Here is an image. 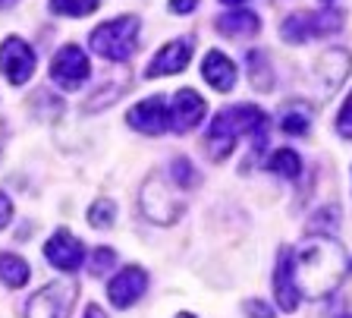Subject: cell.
Masks as SVG:
<instances>
[{
  "label": "cell",
  "mask_w": 352,
  "mask_h": 318,
  "mask_svg": "<svg viewBox=\"0 0 352 318\" xmlns=\"http://www.w3.org/2000/svg\"><path fill=\"white\" fill-rule=\"evenodd\" d=\"M29 277H32V271H29V262L25 259H19L13 252H3V255H0V281L7 284V287L19 290V287H25Z\"/></svg>",
  "instance_id": "obj_18"
},
{
  "label": "cell",
  "mask_w": 352,
  "mask_h": 318,
  "mask_svg": "<svg viewBox=\"0 0 352 318\" xmlns=\"http://www.w3.org/2000/svg\"><path fill=\"white\" fill-rule=\"evenodd\" d=\"M126 123L145 136H161L170 129V104L161 95L145 98V101H139L126 114Z\"/></svg>",
  "instance_id": "obj_9"
},
{
  "label": "cell",
  "mask_w": 352,
  "mask_h": 318,
  "mask_svg": "<svg viewBox=\"0 0 352 318\" xmlns=\"http://www.w3.org/2000/svg\"><path fill=\"white\" fill-rule=\"evenodd\" d=\"M192 60V38H176L170 45H164L161 51L151 57L148 63V79H161V76H170V73H183L189 67Z\"/></svg>",
  "instance_id": "obj_12"
},
{
  "label": "cell",
  "mask_w": 352,
  "mask_h": 318,
  "mask_svg": "<svg viewBox=\"0 0 352 318\" xmlns=\"http://www.w3.org/2000/svg\"><path fill=\"white\" fill-rule=\"evenodd\" d=\"M293 249H280L277 252V265H274V296L277 306L283 312H296L299 309V290H296V277H293Z\"/></svg>",
  "instance_id": "obj_13"
},
{
  "label": "cell",
  "mask_w": 352,
  "mask_h": 318,
  "mask_svg": "<svg viewBox=\"0 0 352 318\" xmlns=\"http://www.w3.org/2000/svg\"><path fill=\"white\" fill-rule=\"evenodd\" d=\"M85 318H107V315H104V309H101V306H95V303H91V306H88V309H85Z\"/></svg>",
  "instance_id": "obj_31"
},
{
  "label": "cell",
  "mask_w": 352,
  "mask_h": 318,
  "mask_svg": "<svg viewBox=\"0 0 352 318\" xmlns=\"http://www.w3.org/2000/svg\"><path fill=\"white\" fill-rule=\"evenodd\" d=\"M261 29L258 25V16L249 13V10H233V13L217 16V32L227 38H249Z\"/></svg>",
  "instance_id": "obj_17"
},
{
  "label": "cell",
  "mask_w": 352,
  "mask_h": 318,
  "mask_svg": "<svg viewBox=\"0 0 352 318\" xmlns=\"http://www.w3.org/2000/svg\"><path fill=\"white\" fill-rule=\"evenodd\" d=\"M337 133L343 136V139H352V95L346 98L340 114H337Z\"/></svg>",
  "instance_id": "obj_26"
},
{
  "label": "cell",
  "mask_w": 352,
  "mask_h": 318,
  "mask_svg": "<svg viewBox=\"0 0 352 318\" xmlns=\"http://www.w3.org/2000/svg\"><path fill=\"white\" fill-rule=\"evenodd\" d=\"M101 0H51V13L57 16H88L95 13Z\"/></svg>",
  "instance_id": "obj_22"
},
{
  "label": "cell",
  "mask_w": 352,
  "mask_h": 318,
  "mask_svg": "<svg viewBox=\"0 0 352 318\" xmlns=\"http://www.w3.org/2000/svg\"><path fill=\"white\" fill-rule=\"evenodd\" d=\"M16 0H0V10H7V7H13Z\"/></svg>",
  "instance_id": "obj_32"
},
{
  "label": "cell",
  "mask_w": 352,
  "mask_h": 318,
  "mask_svg": "<svg viewBox=\"0 0 352 318\" xmlns=\"http://www.w3.org/2000/svg\"><path fill=\"white\" fill-rule=\"evenodd\" d=\"M239 136H249L252 139V155L245 161V167H249V164L258 161L264 142H267V114L261 107H255V104H233V107L217 111L214 123L208 126V133H205L208 158L211 161H227L233 155Z\"/></svg>",
  "instance_id": "obj_2"
},
{
  "label": "cell",
  "mask_w": 352,
  "mask_h": 318,
  "mask_svg": "<svg viewBox=\"0 0 352 318\" xmlns=\"http://www.w3.org/2000/svg\"><path fill=\"white\" fill-rule=\"evenodd\" d=\"M343 318H352V315H343Z\"/></svg>",
  "instance_id": "obj_35"
},
{
  "label": "cell",
  "mask_w": 352,
  "mask_h": 318,
  "mask_svg": "<svg viewBox=\"0 0 352 318\" xmlns=\"http://www.w3.org/2000/svg\"><path fill=\"white\" fill-rule=\"evenodd\" d=\"M88 45H91V51L98 57L123 63V60L132 57V51L139 45V19L135 16H120V19L101 23L88 35Z\"/></svg>",
  "instance_id": "obj_3"
},
{
  "label": "cell",
  "mask_w": 352,
  "mask_h": 318,
  "mask_svg": "<svg viewBox=\"0 0 352 318\" xmlns=\"http://www.w3.org/2000/svg\"><path fill=\"white\" fill-rule=\"evenodd\" d=\"M220 3H242V0H220Z\"/></svg>",
  "instance_id": "obj_34"
},
{
  "label": "cell",
  "mask_w": 352,
  "mask_h": 318,
  "mask_svg": "<svg viewBox=\"0 0 352 318\" xmlns=\"http://www.w3.org/2000/svg\"><path fill=\"white\" fill-rule=\"evenodd\" d=\"M343 29V13L340 10H318V13H293L280 25V35L289 45H302L311 38H324Z\"/></svg>",
  "instance_id": "obj_5"
},
{
  "label": "cell",
  "mask_w": 352,
  "mask_h": 318,
  "mask_svg": "<svg viewBox=\"0 0 352 318\" xmlns=\"http://www.w3.org/2000/svg\"><path fill=\"white\" fill-rule=\"evenodd\" d=\"M142 211L151 218L154 224H173L176 218L183 215V202L173 195L164 180L151 177L145 186H142Z\"/></svg>",
  "instance_id": "obj_7"
},
{
  "label": "cell",
  "mask_w": 352,
  "mask_h": 318,
  "mask_svg": "<svg viewBox=\"0 0 352 318\" xmlns=\"http://www.w3.org/2000/svg\"><path fill=\"white\" fill-rule=\"evenodd\" d=\"M198 7V0H170V10L173 13H192Z\"/></svg>",
  "instance_id": "obj_30"
},
{
  "label": "cell",
  "mask_w": 352,
  "mask_h": 318,
  "mask_svg": "<svg viewBox=\"0 0 352 318\" xmlns=\"http://www.w3.org/2000/svg\"><path fill=\"white\" fill-rule=\"evenodd\" d=\"M245 315L249 318H274V309L267 303H261V299H252V303H245Z\"/></svg>",
  "instance_id": "obj_28"
},
{
  "label": "cell",
  "mask_w": 352,
  "mask_h": 318,
  "mask_svg": "<svg viewBox=\"0 0 352 318\" xmlns=\"http://www.w3.org/2000/svg\"><path fill=\"white\" fill-rule=\"evenodd\" d=\"M245 63H249V79L258 92H271L274 89V76H271V63L261 51H249L245 54Z\"/></svg>",
  "instance_id": "obj_19"
},
{
  "label": "cell",
  "mask_w": 352,
  "mask_h": 318,
  "mask_svg": "<svg viewBox=\"0 0 352 318\" xmlns=\"http://www.w3.org/2000/svg\"><path fill=\"white\" fill-rule=\"evenodd\" d=\"M201 76H205V82L217 92H233V85H236L233 60H230L227 54H220V51H211L205 57V63H201Z\"/></svg>",
  "instance_id": "obj_16"
},
{
  "label": "cell",
  "mask_w": 352,
  "mask_h": 318,
  "mask_svg": "<svg viewBox=\"0 0 352 318\" xmlns=\"http://www.w3.org/2000/svg\"><path fill=\"white\" fill-rule=\"evenodd\" d=\"M44 259L51 262L54 268H60V271H76V268L82 265V259H85V252H82V243L69 230L60 227L57 233L47 240V246H44Z\"/></svg>",
  "instance_id": "obj_14"
},
{
  "label": "cell",
  "mask_w": 352,
  "mask_h": 318,
  "mask_svg": "<svg viewBox=\"0 0 352 318\" xmlns=\"http://www.w3.org/2000/svg\"><path fill=\"white\" fill-rule=\"evenodd\" d=\"M35 51H32L22 38L10 35L3 45H0V73L7 76V82L13 85H22V82H29L32 73H35Z\"/></svg>",
  "instance_id": "obj_8"
},
{
  "label": "cell",
  "mask_w": 352,
  "mask_h": 318,
  "mask_svg": "<svg viewBox=\"0 0 352 318\" xmlns=\"http://www.w3.org/2000/svg\"><path fill=\"white\" fill-rule=\"evenodd\" d=\"M308 126H311V111L305 104H289L283 114H280V129L289 136H305Z\"/></svg>",
  "instance_id": "obj_20"
},
{
  "label": "cell",
  "mask_w": 352,
  "mask_h": 318,
  "mask_svg": "<svg viewBox=\"0 0 352 318\" xmlns=\"http://www.w3.org/2000/svg\"><path fill=\"white\" fill-rule=\"evenodd\" d=\"M145 290H148V274H145V268H139V265L123 268V271L113 274V281L107 284V296L117 309L135 306L142 296H145Z\"/></svg>",
  "instance_id": "obj_10"
},
{
  "label": "cell",
  "mask_w": 352,
  "mask_h": 318,
  "mask_svg": "<svg viewBox=\"0 0 352 318\" xmlns=\"http://www.w3.org/2000/svg\"><path fill=\"white\" fill-rule=\"evenodd\" d=\"M349 259H346L343 246L337 240L327 237H308L302 249L293 255V277L299 296L308 299H321V296L333 293L343 281Z\"/></svg>",
  "instance_id": "obj_1"
},
{
  "label": "cell",
  "mask_w": 352,
  "mask_h": 318,
  "mask_svg": "<svg viewBox=\"0 0 352 318\" xmlns=\"http://www.w3.org/2000/svg\"><path fill=\"white\" fill-rule=\"evenodd\" d=\"M79 296V284L73 277H60L41 287L25 306V318H69Z\"/></svg>",
  "instance_id": "obj_4"
},
{
  "label": "cell",
  "mask_w": 352,
  "mask_h": 318,
  "mask_svg": "<svg viewBox=\"0 0 352 318\" xmlns=\"http://www.w3.org/2000/svg\"><path fill=\"white\" fill-rule=\"evenodd\" d=\"M205 111H208V104L198 92L179 89L173 95V101H170V129H176V133H192V129L205 120Z\"/></svg>",
  "instance_id": "obj_11"
},
{
  "label": "cell",
  "mask_w": 352,
  "mask_h": 318,
  "mask_svg": "<svg viewBox=\"0 0 352 318\" xmlns=\"http://www.w3.org/2000/svg\"><path fill=\"white\" fill-rule=\"evenodd\" d=\"M88 73H91V67H88V57L79 45H63L57 54H54L51 79L57 82L60 89H66V92L82 89L88 82Z\"/></svg>",
  "instance_id": "obj_6"
},
{
  "label": "cell",
  "mask_w": 352,
  "mask_h": 318,
  "mask_svg": "<svg viewBox=\"0 0 352 318\" xmlns=\"http://www.w3.org/2000/svg\"><path fill=\"white\" fill-rule=\"evenodd\" d=\"M113 221H117V205L110 199H98L88 208V224L91 227H113Z\"/></svg>",
  "instance_id": "obj_23"
},
{
  "label": "cell",
  "mask_w": 352,
  "mask_h": 318,
  "mask_svg": "<svg viewBox=\"0 0 352 318\" xmlns=\"http://www.w3.org/2000/svg\"><path fill=\"white\" fill-rule=\"evenodd\" d=\"M337 218H340V208L330 205V208H321V211L311 218V224H315V230H321V227H337Z\"/></svg>",
  "instance_id": "obj_27"
},
{
  "label": "cell",
  "mask_w": 352,
  "mask_h": 318,
  "mask_svg": "<svg viewBox=\"0 0 352 318\" xmlns=\"http://www.w3.org/2000/svg\"><path fill=\"white\" fill-rule=\"evenodd\" d=\"M113 265H117V252L110 249V246H101V249H95L91 262H88V271L95 274V277H101V274H107Z\"/></svg>",
  "instance_id": "obj_24"
},
{
  "label": "cell",
  "mask_w": 352,
  "mask_h": 318,
  "mask_svg": "<svg viewBox=\"0 0 352 318\" xmlns=\"http://www.w3.org/2000/svg\"><path fill=\"white\" fill-rule=\"evenodd\" d=\"M267 167H271L274 173H280V177L286 180H296L302 173V158L296 155L293 148H277L271 155V161H267Z\"/></svg>",
  "instance_id": "obj_21"
},
{
  "label": "cell",
  "mask_w": 352,
  "mask_h": 318,
  "mask_svg": "<svg viewBox=\"0 0 352 318\" xmlns=\"http://www.w3.org/2000/svg\"><path fill=\"white\" fill-rule=\"evenodd\" d=\"M10 218H13V202H10L7 195L0 193V230L10 224Z\"/></svg>",
  "instance_id": "obj_29"
},
{
  "label": "cell",
  "mask_w": 352,
  "mask_h": 318,
  "mask_svg": "<svg viewBox=\"0 0 352 318\" xmlns=\"http://www.w3.org/2000/svg\"><path fill=\"white\" fill-rule=\"evenodd\" d=\"M170 171H173V183L176 186H195L198 183V173H195V167H192V161L189 158H176L173 164H170Z\"/></svg>",
  "instance_id": "obj_25"
},
{
  "label": "cell",
  "mask_w": 352,
  "mask_h": 318,
  "mask_svg": "<svg viewBox=\"0 0 352 318\" xmlns=\"http://www.w3.org/2000/svg\"><path fill=\"white\" fill-rule=\"evenodd\" d=\"M352 70V54L346 47H327L318 60V79H321L324 92H333L343 85L346 73Z\"/></svg>",
  "instance_id": "obj_15"
},
{
  "label": "cell",
  "mask_w": 352,
  "mask_h": 318,
  "mask_svg": "<svg viewBox=\"0 0 352 318\" xmlns=\"http://www.w3.org/2000/svg\"><path fill=\"white\" fill-rule=\"evenodd\" d=\"M324 3H330V0H324Z\"/></svg>",
  "instance_id": "obj_36"
},
{
  "label": "cell",
  "mask_w": 352,
  "mask_h": 318,
  "mask_svg": "<svg viewBox=\"0 0 352 318\" xmlns=\"http://www.w3.org/2000/svg\"><path fill=\"white\" fill-rule=\"evenodd\" d=\"M176 318H195V315H189V312H179V315H176Z\"/></svg>",
  "instance_id": "obj_33"
}]
</instances>
